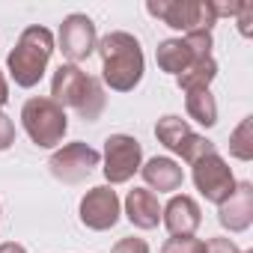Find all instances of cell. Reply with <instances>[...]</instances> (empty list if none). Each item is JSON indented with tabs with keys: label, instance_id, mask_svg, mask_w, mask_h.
Wrapping results in <instances>:
<instances>
[{
	"label": "cell",
	"instance_id": "277c9868",
	"mask_svg": "<svg viewBox=\"0 0 253 253\" xmlns=\"http://www.w3.org/2000/svg\"><path fill=\"white\" fill-rule=\"evenodd\" d=\"M146 12L152 18H161L167 27L179 33H194V30H209L217 24L209 0H149Z\"/></svg>",
	"mask_w": 253,
	"mask_h": 253
},
{
	"label": "cell",
	"instance_id": "5bb4252c",
	"mask_svg": "<svg viewBox=\"0 0 253 253\" xmlns=\"http://www.w3.org/2000/svg\"><path fill=\"white\" fill-rule=\"evenodd\" d=\"M122 209H125V217H128L137 229H155L161 223V203H158V194H152L149 188L128 191Z\"/></svg>",
	"mask_w": 253,
	"mask_h": 253
},
{
	"label": "cell",
	"instance_id": "83f0119b",
	"mask_svg": "<svg viewBox=\"0 0 253 253\" xmlns=\"http://www.w3.org/2000/svg\"><path fill=\"white\" fill-rule=\"evenodd\" d=\"M0 253H27V247L18 244V241H3L0 244Z\"/></svg>",
	"mask_w": 253,
	"mask_h": 253
},
{
	"label": "cell",
	"instance_id": "30bf717a",
	"mask_svg": "<svg viewBox=\"0 0 253 253\" xmlns=\"http://www.w3.org/2000/svg\"><path fill=\"white\" fill-rule=\"evenodd\" d=\"M92 75H86L81 66H72V63H63L57 72H54V78H51V101H57L63 110L66 107H72V110H78L81 107V101H84V95H86V89L92 86Z\"/></svg>",
	"mask_w": 253,
	"mask_h": 253
},
{
	"label": "cell",
	"instance_id": "9c48e42d",
	"mask_svg": "<svg viewBox=\"0 0 253 253\" xmlns=\"http://www.w3.org/2000/svg\"><path fill=\"white\" fill-rule=\"evenodd\" d=\"M119 214H122V203L116 197V191L110 185H95L89 188L84 197H81V206H78V217L86 229L92 232H107L119 223Z\"/></svg>",
	"mask_w": 253,
	"mask_h": 253
},
{
	"label": "cell",
	"instance_id": "4316f807",
	"mask_svg": "<svg viewBox=\"0 0 253 253\" xmlns=\"http://www.w3.org/2000/svg\"><path fill=\"white\" fill-rule=\"evenodd\" d=\"M235 24H238V33L241 36H253V3H244L241 12L235 15Z\"/></svg>",
	"mask_w": 253,
	"mask_h": 253
},
{
	"label": "cell",
	"instance_id": "52a82bcc",
	"mask_svg": "<svg viewBox=\"0 0 253 253\" xmlns=\"http://www.w3.org/2000/svg\"><path fill=\"white\" fill-rule=\"evenodd\" d=\"M54 45H60L63 57H66L72 66L89 60V57L95 54V48H98L95 21H92L89 15H84V12L66 15L63 24H60V33H57V42H54Z\"/></svg>",
	"mask_w": 253,
	"mask_h": 253
},
{
	"label": "cell",
	"instance_id": "6da1fadb",
	"mask_svg": "<svg viewBox=\"0 0 253 253\" xmlns=\"http://www.w3.org/2000/svg\"><path fill=\"white\" fill-rule=\"evenodd\" d=\"M98 57H101V81L113 92H131L143 75H146V57L137 42V36L125 30H110L98 39Z\"/></svg>",
	"mask_w": 253,
	"mask_h": 253
},
{
	"label": "cell",
	"instance_id": "5b68a950",
	"mask_svg": "<svg viewBox=\"0 0 253 253\" xmlns=\"http://www.w3.org/2000/svg\"><path fill=\"white\" fill-rule=\"evenodd\" d=\"M101 173L107 179V185H125L131 182L134 173H140L143 167V146L137 137L131 134H110L104 140V152H101Z\"/></svg>",
	"mask_w": 253,
	"mask_h": 253
},
{
	"label": "cell",
	"instance_id": "8fae6325",
	"mask_svg": "<svg viewBox=\"0 0 253 253\" xmlns=\"http://www.w3.org/2000/svg\"><path fill=\"white\" fill-rule=\"evenodd\" d=\"M217 220L229 232H247L253 223V185L235 182V191L217 206Z\"/></svg>",
	"mask_w": 253,
	"mask_h": 253
},
{
	"label": "cell",
	"instance_id": "8992f818",
	"mask_svg": "<svg viewBox=\"0 0 253 253\" xmlns=\"http://www.w3.org/2000/svg\"><path fill=\"white\" fill-rule=\"evenodd\" d=\"M98 164H101V152L92 149L89 143H81V140L54 149L51 158H48L51 176L60 179L63 185H81V182H86L95 173Z\"/></svg>",
	"mask_w": 253,
	"mask_h": 253
},
{
	"label": "cell",
	"instance_id": "f1b7e54d",
	"mask_svg": "<svg viewBox=\"0 0 253 253\" xmlns=\"http://www.w3.org/2000/svg\"><path fill=\"white\" fill-rule=\"evenodd\" d=\"M9 101V84H6V78H3V72H0V107H3Z\"/></svg>",
	"mask_w": 253,
	"mask_h": 253
},
{
	"label": "cell",
	"instance_id": "d6986e66",
	"mask_svg": "<svg viewBox=\"0 0 253 253\" xmlns=\"http://www.w3.org/2000/svg\"><path fill=\"white\" fill-rule=\"evenodd\" d=\"M229 155L244 164L253 158V116H244L235 125V131L229 134Z\"/></svg>",
	"mask_w": 253,
	"mask_h": 253
},
{
	"label": "cell",
	"instance_id": "ac0fdd59",
	"mask_svg": "<svg viewBox=\"0 0 253 253\" xmlns=\"http://www.w3.org/2000/svg\"><path fill=\"white\" fill-rule=\"evenodd\" d=\"M191 134V125H188V119H182V116H173V113H167V116H161L158 119V125H155V137H158V143H164L173 155L179 152V146L185 143V137Z\"/></svg>",
	"mask_w": 253,
	"mask_h": 253
},
{
	"label": "cell",
	"instance_id": "9a60e30c",
	"mask_svg": "<svg viewBox=\"0 0 253 253\" xmlns=\"http://www.w3.org/2000/svg\"><path fill=\"white\" fill-rule=\"evenodd\" d=\"M155 60H158V69L167 72V75H173V78H179V75L194 63V57H191L185 39H164V42H158Z\"/></svg>",
	"mask_w": 253,
	"mask_h": 253
},
{
	"label": "cell",
	"instance_id": "7402d4cb",
	"mask_svg": "<svg viewBox=\"0 0 253 253\" xmlns=\"http://www.w3.org/2000/svg\"><path fill=\"white\" fill-rule=\"evenodd\" d=\"M161 253H206V241L197 235H170L161 244Z\"/></svg>",
	"mask_w": 253,
	"mask_h": 253
},
{
	"label": "cell",
	"instance_id": "d4e9b609",
	"mask_svg": "<svg viewBox=\"0 0 253 253\" xmlns=\"http://www.w3.org/2000/svg\"><path fill=\"white\" fill-rule=\"evenodd\" d=\"M15 143V122L0 110V152H6Z\"/></svg>",
	"mask_w": 253,
	"mask_h": 253
},
{
	"label": "cell",
	"instance_id": "3957f363",
	"mask_svg": "<svg viewBox=\"0 0 253 253\" xmlns=\"http://www.w3.org/2000/svg\"><path fill=\"white\" fill-rule=\"evenodd\" d=\"M21 125H24L27 137L33 140V146L54 149V146L63 143V137L69 131V116L48 95H33L21 107Z\"/></svg>",
	"mask_w": 253,
	"mask_h": 253
},
{
	"label": "cell",
	"instance_id": "2e32d148",
	"mask_svg": "<svg viewBox=\"0 0 253 253\" xmlns=\"http://www.w3.org/2000/svg\"><path fill=\"white\" fill-rule=\"evenodd\" d=\"M185 110H188V116L197 125H203V128L217 125V101H214L211 89H191V92H185Z\"/></svg>",
	"mask_w": 253,
	"mask_h": 253
},
{
	"label": "cell",
	"instance_id": "484cf974",
	"mask_svg": "<svg viewBox=\"0 0 253 253\" xmlns=\"http://www.w3.org/2000/svg\"><path fill=\"white\" fill-rule=\"evenodd\" d=\"M206 253H241V247L232 241V238H223V235H214L206 241Z\"/></svg>",
	"mask_w": 253,
	"mask_h": 253
},
{
	"label": "cell",
	"instance_id": "ffe728a7",
	"mask_svg": "<svg viewBox=\"0 0 253 253\" xmlns=\"http://www.w3.org/2000/svg\"><path fill=\"white\" fill-rule=\"evenodd\" d=\"M211 152H217V146L209 140V137H203V134H197V131H191L188 137H185V143L179 146V158L185 161V164H197L200 158H206V155H211Z\"/></svg>",
	"mask_w": 253,
	"mask_h": 253
},
{
	"label": "cell",
	"instance_id": "4fadbf2b",
	"mask_svg": "<svg viewBox=\"0 0 253 253\" xmlns=\"http://www.w3.org/2000/svg\"><path fill=\"white\" fill-rule=\"evenodd\" d=\"M140 176H143V182H146V188L155 194H176L179 188H182V182H185V170H182V164L176 161V158H170V155H155V158H149L143 167H140Z\"/></svg>",
	"mask_w": 253,
	"mask_h": 253
},
{
	"label": "cell",
	"instance_id": "44dd1931",
	"mask_svg": "<svg viewBox=\"0 0 253 253\" xmlns=\"http://www.w3.org/2000/svg\"><path fill=\"white\" fill-rule=\"evenodd\" d=\"M182 39H185V45H188V51H191L194 60H206V57H211L214 36H211L209 30H194V33H185Z\"/></svg>",
	"mask_w": 253,
	"mask_h": 253
},
{
	"label": "cell",
	"instance_id": "e0dca14e",
	"mask_svg": "<svg viewBox=\"0 0 253 253\" xmlns=\"http://www.w3.org/2000/svg\"><path fill=\"white\" fill-rule=\"evenodd\" d=\"M214 78H217V63H214V57H206V60H194L176 78V84L182 92H191V89H209Z\"/></svg>",
	"mask_w": 253,
	"mask_h": 253
},
{
	"label": "cell",
	"instance_id": "603a6c76",
	"mask_svg": "<svg viewBox=\"0 0 253 253\" xmlns=\"http://www.w3.org/2000/svg\"><path fill=\"white\" fill-rule=\"evenodd\" d=\"M209 3H211L214 18H235L247 0H209Z\"/></svg>",
	"mask_w": 253,
	"mask_h": 253
},
{
	"label": "cell",
	"instance_id": "f546056e",
	"mask_svg": "<svg viewBox=\"0 0 253 253\" xmlns=\"http://www.w3.org/2000/svg\"><path fill=\"white\" fill-rule=\"evenodd\" d=\"M241 253H253V250H241Z\"/></svg>",
	"mask_w": 253,
	"mask_h": 253
},
{
	"label": "cell",
	"instance_id": "ba28073f",
	"mask_svg": "<svg viewBox=\"0 0 253 253\" xmlns=\"http://www.w3.org/2000/svg\"><path fill=\"white\" fill-rule=\"evenodd\" d=\"M191 179H194V188L200 191V197L214 206H220L235 191V176H232L229 164L220 158V152H211V155L200 158L197 164H191Z\"/></svg>",
	"mask_w": 253,
	"mask_h": 253
},
{
	"label": "cell",
	"instance_id": "4dcf8cb0",
	"mask_svg": "<svg viewBox=\"0 0 253 253\" xmlns=\"http://www.w3.org/2000/svg\"><path fill=\"white\" fill-rule=\"evenodd\" d=\"M0 214H3V209H0Z\"/></svg>",
	"mask_w": 253,
	"mask_h": 253
},
{
	"label": "cell",
	"instance_id": "cb8c5ba5",
	"mask_svg": "<svg viewBox=\"0 0 253 253\" xmlns=\"http://www.w3.org/2000/svg\"><path fill=\"white\" fill-rule=\"evenodd\" d=\"M110 253H149V244H146V238L128 235V238H119Z\"/></svg>",
	"mask_w": 253,
	"mask_h": 253
},
{
	"label": "cell",
	"instance_id": "7c38bea8",
	"mask_svg": "<svg viewBox=\"0 0 253 253\" xmlns=\"http://www.w3.org/2000/svg\"><path fill=\"white\" fill-rule=\"evenodd\" d=\"M161 223L170 235H194L203 223L200 203L188 194H173L167 206H161Z\"/></svg>",
	"mask_w": 253,
	"mask_h": 253
},
{
	"label": "cell",
	"instance_id": "7a4b0ae2",
	"mask_svg": "<svg viewBox=\"0 0 253 253\" xmlns=\"http://www.w3.org/2000/svg\"><path fill=\"white\" fill-rule=\"evenodd\" d=\"M54 48H57L54 45V33L48 27H42V24L24 27L18 42H15V48L6 57V69H9V78L15 81V86L33 89L45 78Z\"/></svg>",
	"mask_w": 253,
	"mask_h": 253
}]
</instances>
